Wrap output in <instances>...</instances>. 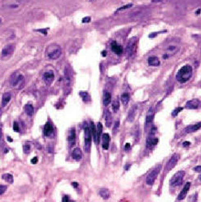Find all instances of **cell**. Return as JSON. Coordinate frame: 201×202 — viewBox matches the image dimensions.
<instances>
[{
	"instance_id": "obj_46",
	"label": "cell",
	"mask_w": 201,
	"mask_h": 202,
	"mask_svg": "<svg viewBox=\"0 0 201 202\" xmlns=\"http://www.w3.org/2000/svg\"><path fill=\"white\" fill-rule=\"evenodd\" d=\"M63 202H68V200H69V199H68V197L67 196H64V197H63Z\"/></svg>"
},
{
	"instance_id": "obj_7",
	"label": "cell",
	"mask_w": 201,
	"mask_h": 202,
	"mask_svg": "<svg viewBox=\"0 0 201 202\" xmlns=\"http://www.w3.org/2000/svg\"><path fill=\"white\" fill-rule=\"evenodd\" d=\"M91 133L90 127L86 126L85 127V146L84 148L86 152H88L91 149Z\"/></svg>"
},
{
	"instance_id": "obj_16",
	"label": "cell",
	"mask_w": 201,
	"mask_h": 202,
	"mask_svg": "<svg viewBox=\"0 0 201 202\" xmlns=\"http://www.w3.org/2000/svg\"><path fill=\"white\" fill-rule=\"evenodd\" d=\"M190 183H189V182L187 183L186 185L184 186V188H183V189L182 190V191L179 193V195L178 196V200H182L183 199H185V197H186V196L187 194V192H188V191L190 189Z\"/></svg>"
},
{
	"instance_id": "obj_11",
	"label": "cell",
	"mask_w": 201,
	"mask_h": 202,
	"mask_svg": "<svg viewBox=\"0 0 201 202\" xmlns=\"http://www.w3.org/2000/svg\"><path fill=\"white\" fill-rule=\"evenodd\" d=\"M13 52H14V47L12 44L7 45L2 50V57L3 58L10 57L13 54Z\"/></svg>"
},
{
	"instance_id": "obj_20",
	"label": "cell",
	"mask_w": 201,
	"mask_h": 202,
	"mask_svg": "<svg viewBox=\"0 0 201 202\" xmlns=\"http://www.w3.org/2000/svg\"><path fill=\"white\" fill-rule=\"evenodd\" d=\"M147 62L148 65L150 66H153V67H156V66H159L160 65V61L158 59V57H156L155 56H152L148 58L147 60Z\"/></svg>"
},
{
	"instance_id": "obj_14",
	"label": "cell",
	"mask_w": 201,
	"mask_h": 202,
	"mask_svg": "<svg viewBox=\"0 0 201 202\" xmlns=\"http://www.w3.org/2000/svg\"><path fill=\"white\" fill-rule=\"evenodd\" d=\"M23 82H24V77L21 74H18L16 76L14 75L12 78V80H11V85L12 86H20Z\"/></svg>"
},
{
	"instance_id": "obj_31",
	"label": "cell",
	"mask_w": 201,
	"mask_h": 202,
	"mask_svg": "<svg viewBox=\"0 0 201 202\" xmlns=\"http://www.w3.org/2000/svg\"><path fill=\"white\" fill-rule=\"evenodd\" d=\"M120 100L124 105H126L129 100V95L128 93H123L120 96Z\"/></svg>"
},
{
	"instance_id": "obj_34",
	"label": "cell",
	"mask_w": 201,
	"mask_h": 202,
	"mask_svg": "<svg viewBox=\"0 0 201 202\" xmlns=\"http://www.w3.org/2000/svg\"><path fill=\"white\" fill-rule=\"evenodd\" d=\"M96 129H97V139H98V144H99L100 137H101V134H102V130H103V126H102V124L100 123V122H99L98 123Z\"/></svg>"
},
{
	"instance_id": "obj_50",
	"label": "cell",
	"mask_w": 201,
	"mask_h": 202,
	"mask_svg": "<svg viewBox=\"0 0 201 202\" xmlns=\"http://www.w3.org/2000/svg\"><path fill=\"white\" fill-rule=\"evenodd\" d=\"M1 140H2V131L0 130V142H1Z\"/></svg>"
},
{
	"instance_id": "obj_15",
	"label": "cell",
	"mask_w": 201,
	"mask_h": 202,
	"mask_svg": "<svg viewBox=\"0 0 201 202\" xmlns=\"http://www.w3.org/2000/svg\"><path fill=\"white\" fill-rule=\"evenodd\" d=\"M153 118H154V110L152 108H151L148 111L147 117H146V122H145V126L147 127L149 126L153 121Z\"/></svg>"
},
{
	"instance_id": "obj_21",
	"label": "cell",
	"mask_w": 201,
	"mask_h": 202,
	"mask_svg": "<svg viewBox=\"0 0 201 202\" xmlns=\"http://www.w3.org/2000/svg\"><path fill=\"white\" fill-rule=\"evenodd\" d=\"M136 111H137V106L134 105L132 108H131L128 112V116H127V120L129 122H132L134 120L135 117V114H136Z\"/></svg>"
},
{
	"instance_id": "obj_54",
	"label": "cell",
	"mask_w": 201,
	"mask_h": 202,
	"mask_svg": "<svg viewBox=\"0 0 201 202\" xmlns=\"http://www.w3.org/2000/svg\"><path fill=\"white\" fill-rule=\"evenodd\" d=\"M68 202H75V201H72V200H68Z\"/></svg>"
},
{
	"instance_id": "obj_27",
	"label": "cell",
	"mask_w": 201,
	"mask_h": 202,
	"mask_svg": "<svg viewBox=\"0 0 201 202\" xmlns=\"http://www.w3.org/2000/svg\"><path fill=\"white\" fill-rule=\"evenodd\" d=\"M111 100H112L111 94L108 91H105L103 94V102L104 106H108V105L111 103Z\"/></svg>"
},
{
	"instance_id": "obj_18",
	"label": "cell",
	"mask_w": 201,
	"mask_h": 202,
	"mask_svg": "<svg viewBox=\"0 0 201 202\" xmlns=\"http://www.w3.org/2000/svg\"><path fill=\"white\" fill-rule=\"evenodd\" d=\"M102 139H103V144H102V147L104 150H108L109 147V143H110V136L108 134L104 133L102 135Z\"/></svg>"
},
{
	"instance_id": "obj_30",
	"label": "cell",
	"mask_w": 201,
	"mask_h": 202,
	"mask_svg": "<svg viewBox=\"0 0 201 202\" xmlns=\"http://www.w3.org/2000/svg\"><path fill=\"white\" fill-rule=\"evenodd\" d=\"M112 115H111V112L108 110L106 112V115H105V121H106V126L108 127H110L112 125Z\"/></svg>"
},
{
	"instance_id": "obj_17",
	"label": "cell",
	"mask_w": 201,
	"mask_h": 202,
	"mask_svg": "<svg viewBox=\"0 0 201 202\" xmlns=\"http://www.w3.org/2000/svg\"><path fill=\"white\" fill-rule=\"evenodd\" d=\"M111 49L117 55L121 54L122 51H123V48H122V47L120 45H119L117 42H112L111 43Z\"/></svg>"
},
{
	"instance_id": "obj_45",
	"label": "cell",
	"mask_w": 201,
	"mask_h": 202,
	"mask_svg": "<svg viewBox=\"0 0 201 202\" xmlns=\"http://www.w3.org/2000/svg\"><path fill=\"white\" fill-rule=\"evenodd\" d=\"M125 149L126 151H129V149H130V144H126L125 146Z\"/></svg>"
},
{
	"instance_id": "obj_5",
	"label": "cell",
	"mask_w": 201,
	"mask_h": 202,
	"mask_svg": "<svg viewBox=\"0 0 201 202\" xmlns=\"http://www.w3.org/2000/svg\"><path fill=\"white\" fill-rule=\"evenodd\" d=\"M137 48V38L135 37H133L130 38L128 42V44L126 47V55L128 57H130L134 55L135 52V50Z\"/></svg>"
},
{
	"instance_id": "obj_29",
	"label": "cell",
	"mask_w": 201,
	"mask_h": 202,
	"mask_svg": "<svg viewBox=\"0 0 201 202\" xmlns=\"http://www.w3.org/2000/svg\"><path fill=\"white\" fill-rule=\"evenodd\" d=\"M99 195H100V196L103 198V199H104V200H107V199H108L109 198V191H108V189H106V188H102V189H100L99 190Z\"/></svg>"
},
{
	"instance_id": "obj_26",
	"label": "cell",
	"mask_w": 201,
	"mask_h": 202,
	"mask_svg": "<svg viewBox=\"0 0 201 202\" xmlns=\"http://www.w3.org/2000/svg\"><path fill=\"white\" fill-rule=\"evenodd\" d=\"M12 99V94L11 92H6L3 94V99H2V106L5 107L6 105L10 102Z\"/></svg>"
},
{
	"instance_id": "obj_2",
	"label": "cell",
	"mask_w": 201,
	"mask_h": 202,
	"mask_svg": "<svg viewBox=\"0 0 201 202\" xmlns=\"http://www.w3.org/2000/svg\"><path fill=\"white\" fill-rule=\"evenodd\" d=\"M193 74V68L189 65L182 66L177 73L176 79L181 83H185L189 81Z\"/></svg>"
},
{
	"instance_id": "obj_36",
	"label": "cell",
	"mask_w": 201,
	"mask_h": 202,
	"mask_svg": "<svg viewBox=\"0 0 201 202\" xmlns=\"http://www.w3.org/2000/svg\"><path fill=\"white\" fill-rule=\"evenodd\" d=\"M132 6H133V4H132V3H128V4H126V5H124V6H122V7H119L117 12H122V11L127 10V9H129V8L132 7Z\"/></svg>"
},
{
	"instance_id": "obj_41",
	"label": "cell",
	"mask_w": 201,
	"mask_h": 202,
	"mask_svg": "<svg viewBox=\"0 0 201 202\" xmlns=\"http://www.w3.org/2000/svg\"><path fill=\"white\" fill-rule=\"evenodd\" d=\"M7 190V186L5 185H0V195H3Z\"/></svg>"
},
{
	"instance_id": "obj_52",
	"label": "cell",
	"mask_w": 201,
	"mask_h": 202,
	"mask_svg": "<svg viewBox=\"0 0 201 202\" xmlns=\"http://www.w3.org/2000/svg\"><path fill=\"white\" fill-rule=\"evenodd\" d=\"M5 153H7L8 152V150H7V149H5V152H4Z\"/></svg>"
},
{
	"instance_id": "obj_55",
	"label": "cell",
	"mask_w": 201,
	"mask_h": 202,
	"mask_svg": "<svg viewBox=\"0 0 201 202\" xmlns=\"http://www.w3.org/2000/svg\"><path fill=\"white\" fill-rule=\"evenodd\" d=\"M199 179H200V181H201V176H200V178H199Z\"/></svg>"
},
{
	"instance_id": "obj_32",
	"label": "cell",
	"mask_w": 201,
	"mask_h": 202,
	"mask_svg": "<svg viewBox=\"0 0 201 202\" xmlns=\"http://www.w3.org/2000/svg\"><path fill=\"white\" fill-rule=\"evenodd\" d=\"M79 95H80V96L82 97V99L84 102L87 103V102L90 101V95L86 91H80Z\"/></svg>"
},
{
	"instance_id": "obj_23",
	"label": "cell",
	"mask_w": 201,
	"mask_h": 202,
	"mask_svg": "<svg viewBox=\"0 0 201 202\" xmlns=\"http://www.w3.org/2000/svg\"><path fill=\"white\" fill-rule=\"evenodd\" d=\"M200 127H201V122H199V123H196V124H195V125L188 126L184 130V131H185L186 133L195 132V131L198 130Z\"/></svg>"
},
{
	"instance_id": "obj_12",
	"label": "cell",
	"mask_w": 201,
	"mask_h": 202,
	"mask_svg": "<svg viewBox=\"0 0 201 202\" xmlns=\"http://www.w3.org/2000/svg\"><path fill=\"white\" fill-rule=\"evenodd\" d=\"M200 106V101L198 99H193L187 101L186 104V108L188 109H197Z\"/></svg>"
},
{
	"instance_id": "obj_43",
	"label": "cell",
	"mask_w": 201,
	"mask_h": 202,
	"mask_svg": "<svg viewBox=\"0 0 201 202\" xmlns=\"http://www.w3.org/2000/svg\"><path fill=\"white\" fill-rule=\"evenodd\" d=\"M91 21V18L90 17H85V18L82 20V22L83 23H88V22H90Z\"/></svg>"
},
{
	"instance_id": "obj_47",
	"label": "cell",
	"mask_w": 201,
	"mask_h": 202,
	"mask_svg": "<svg viewBox=\"0 0 201 202\" xmlns=\"http://www.w3.org/2000/svg\"><path fill=\"white\" fill-rule=\"evenodd\" d=\"M190 143L188 142V141L184 142V143H183V147H188V146H190Z\"/></svg>"
},
{
	"instance_id": "obj_9",
	"label": "cell",
	"mask_w": 201,
	"mask_h": 202,
	"mask_svg": "<svg viewBox=\"0 0 201 202\" xmlns=\"http://www.w3.org/2000/svg\"><path fill=\"white\" fill-rule=\"evenodd\" d=\"M178 160H179V155H178V153L173 154V155L172 156V157L169 159V161H168L167 165H166V166H165V170H166V171H169V170H171L173 168L175 167V165H177Z\"/></svg>"
},
{
	"instance_id": "obj_37",
	"label": "cell",
	"mask_w": 201,
	"mask_h": 202,
	"mask_svg": "<svg viewBox=\"0 0 201 202\" xmlns=\"http://www.w3.org/2000/svg\"><path fill=\"white\" fill-rule=\"evenodd\" d=\"M182 109H183V108H182V107H179V108L175 109L173 111V112H172V116H173V117H177V115H178V114Z\"/></svg>"
},
{
	"instance_id": "obj_28",
	"label": "cell",
	"mask_w": 201,
	"mask_h": 202,
	"mask_svg": "<svg viewBox=\"0 0 201 202\" xmlns=\"http://www.w3.org/2000/svg\"><path fill=\"white\" fill-rule=\"evenodd\" d=\"M24 111L26 112V114H27L28 116H33V112H34V109H33V106L32 104H26L24 106Z\"/></svg>"
},
{
	"instance_id": "obj_25",
	"label": "cell",
	"mask_w": 201,
	"mask_h": 202,
	"mask_svg": "<svg viewBox=\"0 0 201 202\" xmlns=\"http://www.w3.org/2000/svg\"><path fill=\"white\" fill-rule=\"evenodd\" d=\"M72 156L73 157V159L76 160V161H81L82 158V151L80 150V148H75L74 150L73 151V153H72Z\"/></svg>"
},
{
	"instance_id": "obj_48",
	"label": "cell",
	"mask_w": 201,
	"mask_h": 202,
	"mask_svg": "<svg viewBox=\"0 0 201 202\" xmlns=\"http://www.w3.org/2000/svg\"><path fill=\"white\" fill-rule=\"evenodd\" d=\"M72 185H73L74 188H77V187H78V183H77L73 182V183H72Z\"/></svg>"
},
{
	"instance_id": "obj_10",
	"label": "cell",
	"mask_w": 201,
	"mask_h": 202,
	"mask_svg": "<svg viewBox=\"0 0 201 202\" xmlns=\"http://www.w3.org/2000/svg\"><path fill=\"white\" fill-rule=\"evenodd\" d=\"M42 78H43V81L45 82V83H47V85H50L54 81L55 74H54L53 71H51L50 70V71H47L43 73Z\"/></svg>"
},
{
	"instance_id": "obj_33",
	"label": "cell",
	"mask_w": 201,
	"mask_h": 202,
	"mask_svg": "<svg viewBox=\"0 0 201 202\" xmlns=\"http://www.w3.org/2000/svg\"><path fill=\"white\" fill-rule=\"evenodd\" d=\"M3 179L5 180L6 182L9 183H13V176L10 174H4L2 176Z\"/></svg>"
},
{
	"instance_id": "obj_38",
	"label": "cell",
	"mask_w": 201,
	"mask_h": 202,
	"mask_svg": "<svg viewBox=\"0 0 201 202\" xmlns=\"http://www.w3.org/2000/svg\"><path fill=\"white\" fill-rule=\"evenodd\" d=\"M24 152L25 153V154H28L29 152V151H30V148H31V147H30V145L29 144H24Z\"/></svg>"
},
{
	"instance_id": "obj_13",
	"label": "cell",
	"mask_w": 201,
	"mask_h": 202,
	"mask_svg": "<svg viewBox=\"0 0 201 202\" xmlns=\"http://www.w3.org/2000/svg\"><path fill=\"white\" fill-rule=\"evenodd\" d=\"M43 134H44V135L47 137H51L54 135L53 126H52L50 122H47V123L44 126V128H43Z\"/></svg>"
},
{
	"instance_id": "obj_24",
	"label": "cell",
	"mask_w": 201,
	"mask_h": 202,
	"mask_svg": "<svg viewBox=\"0 0 201 202\" xmlns=\"http://www.w3.org/2000/svg\"><path fill=\"white\" fill-rule=\"evenodd\" d=\"M158 143V139L155 138V136H149L147 139V147H152L153 146H155V144H157Z\"/></svg>"
},
{
	"instance_id": "obj_3",
	"label": "cell",
	"mask_w": 201,
	"mask_h": 202,
	"mask_svg": "<svg viewBox=\"0 0 201 202\" xmlns=\"http://www.w3.org/2000/svg\"><path fill=\"white\" fill-rule=\"evenodd\" d=\"M61 48L56 44L50 45L47 49V55L51 60H56L61 56Z\"/></svg>"
},
{
	"instance_id": "obj_44",
	"label": "cell",
	"mask_w": 201,
	"mask_h": 202,
	"mask_svg": "<svg viewBox=\"0 0 201 202\" xmlns=\"http://www.w3.org/2000/svg\"><path fill=\"white\" fill-rule=\"evenodd\" d=\"M194 170L196 171V172H201V165H199V166H196V167H195Z\"/></svg>"
},
{
	"instance_id": "obj_8",
	"label": "cell",
	"mask_w": 201,
	"mask_h": 202,
	"mask_svg": "<svg viewBox=\"0 0 201 202\" xmlns=\"http://www.w3.org/2000/svg\"><path fill=\"white\" fill-rule=\"evenodd\" d=\"M160 170V165L157 166L155 169H154L149 174H148V176L147 177V179H146L147 184H148V185H152L155 180L156 179L157 176H158Z\"/></svg>"
},
{
	"instance_id": "obj_6",
	"label": "cell",
	"mask_w": 201,
	"mask_h": 202,
	"mask_svg": "<svg viewBox=\"0 0 201 202\" xmlns=\"http://www.w3.org/2000/svg\"><path fill=\"white\" fill-rule=\"evenodd\" d=\"M184 176H185V172L184 171L182 170V171L177 172L175 174L173 175V178L170 180L171 186L176 187V186L180 185V184L182 183V180H183V177Z\"/></svg>"
},
{
	"instance_id": "obj_42",
	"label": "cell",
	"mask_w": 201,
	"mask_h": 202,
	"mask_svg": "<svg viewBox=\"0 0 201 202\" xmlns=\"http://www.w3.org/2000/svg\"><path fill=\"white\" fill-rule=\"evenodd\" d=\"M37 162H38V157L37 156H35V157H33V159L31 160V163L32 164H37Z\"/></svg>"
},
{
	"instance_id": "obj_19",
	"label": "cell",
	"mask_w": 201,
	"mask_h": 202,
	"mask_svg": "<svg viewBox=\"0 0 201 202\" xmlns=\"http://www.w3.org/2000/svg\"><path fill=\"white\" fill-rule=\"evenodd\" d=\"M68 141L70 144V146H73L75 144L76 142V131L75 129H72L70 131H69L68 135Z\"/></svg>"
},
{
	"instance_id": "obj_35",
	"label": "cell",
	"mask_w": 201,
	"mask_h": 202,
	"mask_svg": "<svg viewBox=\"0 0 201 202\" xmlns=\"http://www.w3.org/2000/svg\"><path fill=\"white\" fill-rule=\"evenodd\" d=\"M120 108V103L118 100H115L114 102L112 103V110L114 112H117L119 110Z\"/></svg>"
},
{
	"instance_id": "obj_1",
	"label": "cell",
	"mask_w": 201,
	"mask_h": 202,
	"mask_svg": "<svg viewBox=\"0 0 201 202\" xmlns=\"http://www.w3.org/2000/svg\"><path fill=\"white\" fill-rule=\"evenodd\" d=\"M180 50V44L177 41H170L164 48L162 57L164 60H168L175 56Z\"/></svg>"
},
{
	"instance_id": "obj_49",
	"label": "cell",
	"mask_w": 201,
	"mask_h": 202,
	"mask_svg": "<svg viewBox=\"0 0 201 202\" xmlns=\"http://www.w3.org/2000/svg\"><path fill=\"white\" fill-rule=\"evenodd\" d=\"M7 140H8L9 142H12V141H13V139H11V137H7Z\"/></svg>"
},
{
	"instance_id": "obj_40",
	"label": "cell",
	"mask_w": 201,
	"mask_h": 202,
	"mask_svg": "<svg viewBox=\"0 0 201 202\" xmlns=\"http://www.w3.org/2000/svg\"><path fill=\"white\" fill-rule=\"evenodd\" d=\"M119 126H120V122H119V121H117L115 122V124H114V127H113V133L117 132V129L119 128Z\"/></svg>"
},
{
	"instance_id": "obj_51",
	"label": "cell",
	"mask_w": 201,
	"mask_h": 202,
	"mask_svg": "<svg viewBox=\"0 0 201 202\" xmlns=\"http://www.w3.org/2000/svg\"><path fill=\"white\" fill-rule=\"evenodd\" d=\"M129 166H130V165H128V166H127V165H125V170H129Z\"/></svg>"
},
{
	"instance_id": "obj_39",
	"label": "cell",
	"mask_w": 201,
	"mask_h": 202,
	"mask_svg": "<svg viewBox=\"0 0 201 202\" xmlns=\"http://www.w3.org/2000/svg\"><path fill=\"white\" fill-rule=\"evenodd\" d=\"M13 130L16 131V132H19V130H20L19 125H18V123H17L16 121H15L14 123H13Z\"/></svg>"
},
{
	"instance_id": "obj_22",
	"label": "cell",
	"mask_w": 201,
	"mask_h": 202,
	"mask_svg": "<svg viewBox=\"0 0 201 202\" xmlns=\"http://www.w3.org/2000/svg\"><path fill=\"white\" fill-rule=\"evenodd\" d=\"M90 130H91V136L93 138V140L95 144H98V139H97V129H96L94 124L91 121V126H90Z\"/></svg>"
},
{
	"instance_id": "obj_4",
	"label": "cell",
	"mask_w": 201,
	"mask_h": 202,
	"mask_svg": "<svg viewBox=\"0 0 201 202\" xmlns=\"http://www.w3.org/2000/svg\"><path fill=\"white\" fill-rule=\"evenodd\" d=\"M23 0H3V6L7 9L15 10L19 8L21 5Z\"/></svg>"
},
{
	"instance_id": "obj_53",
	"label": "cell",
	"mask_w": 201,
	"mask_h": 202,
	"mask_svg": "<svg viewBox=\"0 0 201 202\" xmlns=\"http://www.w3.org/2000/svg\"><path fill=\"white\" fill-rule=\"evenodd\" d=\"M1 23H2V18L0 17V24H1Z\"/></svg>"
}]
</instances>
